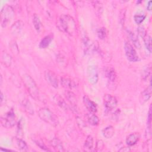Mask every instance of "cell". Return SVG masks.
Here are the masks:
<instances>
[{
  "instance_id": "obj_1",
  "label": "cell",
  "mask_w": 152,
  "mask_h": 152,
  "mask_svg": "<svg viewBox=\"0 0 152 152\" xmlns=\"http://www.w3.org/2000/svg\"><path fill=\"white\" fill-rule=\"evenodd\" d=\"M58 26L61 30L70 35H72L75 30V21L69 15L64 14L61 15Z\"/></svg>"
},
{
  "instance_id": "obj_2",
  "label": "cell",
  "mask_w": 152,
  "mask_h": 152,
  "mask_svg": "<svg viewBox=\"0 0 152 152\" xmlns=\"http://www.w3.org/2000/svg\"><path fill=\"white\" fill-rule=\"evenodd\" d=\"M22 81L30 96L33 99L37 100L39 97V91L33 78L28 74H25L22 76Z\"/></svg>"
},
{
  "instance_id": "obj_3",
  "label": "cell",
  "mask_w": 152,
  "mask_h": 152,
  "mask_svg": "<svg viewBox=\"0 0 152 152\" xmlns=\"http://www.w3.org/2000/svg\"><path fill=\"white\" fill-rule=\"evenodd\" d=\"M38 116L42 121L52 126H56L58 125V117L47 107L40 108L38 111Z\"/></svg>"
},
{
  "instance_id": "obj_4",
  "label": "cell",
  "mask_w": 152,
  "mask_h": 152,
  "mask_svg": "<svg viewBox=\"0 0 152 152\" xmlns=\"http://www.w3.org/2000/svg\"><path fill=\"white\" fill-rule=\"evenodd\" d=\"M14 16L12 7L9 5H4L1 11V24L2 27H5Z\"/></svg>"
},
{
  "instance_id": "obj_5",
  "label": "cell",
  "mask_w": 152,
  "mask_h": 152,
  "mask_svg": "<svg viewBox=\"0 0 152 152\" xmlns=\"http://www.w3.org/2000/svg\"><path fill=\"white\" fill-rule=\"evenodd\" d=\"M105 75L107 78V86L112 90L116 89L118 85V77L115 69L107 67L105 70Z\"/></svg>"
},
{
  "instance_id": "obj_6",
  "label": "cell",
  "mask_w": 152,
  "mask_h": 152,
  "mask_svg": "<svg viewBox=\"0 0 152 152\" xmlns=\"http://www.w3.org/2000/svg\"><path fill=\"white\" fill-rule=\"evenodd\" d=\"M1 122L2 125L7 128H11L15 124V115L13 109H11L1 116Z\"/></svg>"
},
{
  "instance_id": "obj_7",
  "label": "cell",
  "mask_w": 152,
  "mask_h": 152,
  "mask_svg": "<svg viewBox=\"0 0 152 152\" xmlns=\"http://www.w3.org/2000/svg\"><path fill=\"white\" fill-rule=\"evenodd\" d=\"M124 49L126 58L128 61L130 62H136L139 60V57L134 48L131 43L125 42L124 44Z\"/></svg>"
},
{
  "instance_id": "obj_8",
  "label": "cell",
  "mask_w": 152,
  "mask_h": 152,
  "mask_svg": "<svg viewBox=\"0 0 152 152\" xmlns=\"http://www.w3.org/2000/svg\"><path fill=\"white\" fill-rule=\"evenodd\" d=\"M87 78L89 83L94 84L97 83L99 79L97 68L94 65H90L87 69Z\"/></svg>"
},
{
  "instance_id": "obj_9",
  "label": "cell",
  "mask_w": 152,
  "mask_h": 152,
  "mask_svg": "<svg viewBox=\"0 0 152 152\" xmlns=\"http://www.w3.org/2000/svg\"><path fill=\"white\" fill-rule=\"evenodd\" d=\"M103 104L106 110L110 111L116 107L118 101L115 97L111 94H106L103 98Z\"/></svg>"
},
{
  "instance_id": "obj_10",
  "label": "cell",
  "mask_w": 152,
  "mask_h": 152,
  "mask_svg": "<svg viewBox=\"0 0 152 152\" xmlns=\"http://www.w3.org/2000/svg\"><path fill=\"white\" fill-rule=\"evenodd\" d=\"M45 78L46 80L54 88L58 87V80L56 74L52 71H46L45 72Z\"/></svg>"
},
{
  "instance_id": "obj_11",
  "label": "cell",
  "mask_w": 152,
  "mask_h": 152,
  "mask_svg": "<svg viewBox=\"0 0 152 152\" xmlns=\"http://www.w3.org/2000/svg\"><path fill=\"white\" fill-rule=\"evenodd\" d=\"M151 96V84L145 89H144L140 94V102L143 104L146 103L150 99Z\"/></svg>"
},
{
  "instance_id": "obj_12",
  "label": "cell",
  "mask_w": 152,
  "mask_h": 152,
  "mask_svg": "<svg viewBox=\"0 0 152 152\" xmlns=\"http://www.w3.org/2000/svg\"><path fill=\"white\" fill-rule=\"evenodd\" d=\"M83 103L84 104V106L90 112L95 113L97 112V107L95 102L92 101L90 99H89L87 96H86L83 97Z\"/></svg>"
},
{
  "instance_id": "obj_13",
  "label": "cell",
  "mask_w": 152,
  "mask_h": 152,
  "mask_svg": "<svg viewBox=\"0 0 152 152\" xmlns=\"http://www.w3.org/2000/svg\"><path fill=\"white\" fill-rule=\"evenodd\" d=\"M140 138V135L138 132L129 134L126 138V143L128 145L131 146L135 144Z\"/></svg>"
},
{
  "instance_id": "obj_14",
  "label": "cell",
  "mask_w": 152,
  "mask_h": 152,
  "mask_svg": "<svg viewBox=\"0 0 152 152\" xmlns=\"http://www.w3.org/2000/svg\"><path fill=\"white\" fill-rule=\"evenodd\" d=\"M61 83L64 87L68 89H72L76 86L74 81L67 77H62L61 78Z\"/></svg>"
},
{
  "instance_id": "obj_15",
  "label": "cell",
  "mask_w": 152,
  "mask_h": 152,
  "mask_svg": "<svg viewBox=\"0 0 152 152\" xmlns=\"http://www.w3.org/2000/svg\"><path fill=\"white\" fill-rule=\"evenodd\" d=\"M51 145L54 148V150L56 151H64V148L61 141L56 138H53L51 141Z\"/></svg>"
},
{
  "instance_id": "obj_16",
  "label": "cell",
  "mask_w": 152,
  "mask_h": 152,
  "mask_svg": "<svg viewBox=\"0 0 152 152\" xmlns=\"http://www.w3.org/2000/svg\"><path fill=\"white\" fill-rule=\"evenodd\" d=\"M23 27V23L21 20L16 21L11 26V31L13 34H18L22 30Z\"/></svg>"
},
{
  "instance_id": "obj_17",
  "label": "cell",
  "mask_w": 152,
  "mask_h": 152,
  "mask_svg": "<svg viewBox=\"0 0 152 152\" xmlns=\"http://www.w3.org/2000/svg\"><path fill=\"white\" fill-rule=\"evenodd\" d=\"M53 39V36L52 34H49L45 36L40 41L39 43V48L40 49H45L50 45Z\"/></svg>"
},
{
  "instance_id": "obj_18",
  "label": "cell",
  "mask_w": 152,
  "mask_h": 152,
  "mask_svg": "<svg viewBox=\"0 0 152 152\" xmlns=\"http://www.w3.org/2000/svg\"><path fill=\"white\" fill-rule=\"evenodd\" d=\"M53 100L62 109L64 110H66L68 109V106L66 103V102L64 101V100L59 95L56 94L53 97Z\"/></svg>"
},
{
  "instance_id": "obj_19",
  "label": "cell",
  "mask_w": 152,
  "mask_h": 152,
  "mask_svg": "<svg viewBox=\"0 0 152 152\" xmlns=\"http://www.w3.org/2000/svg\"><path fill=\"white\" fill-rule=\"evenodd\" d=\"M93 147V138L91 135H88L84 144V151H90Z\"/></svg>"
},
{
  "instance_id": "obj_20",
  "label": "cell",
  "mask_w": 152,
  "mask_h": 152,
  "mask_svg": "<svg viewBox=\"0 0 152 152\" xmlns=\"http://www.w3.org/2000/svg\"><path fill=\"white\" fill-rule=\"evenodd\" d=\"M115 134V129L111 125L106 126L103 130V135L106 138H110Z\"/></svg>"
},
{
  "instance_id": "obj_21",
  "label": "cell",
  "mask_w": 152,
  "mask_h": 152,
  "mask_svg": "<svg viewBox=\"0 0 152 152\" xmlns=\"http://www.w3.org/2000/svg\"><path fill=\"white\" fill-rule=\"evenodd\" d=\"M1 59L4 65H5L6 66H10L12 62V58L10 54L5 52H3L1 55Z\"/></svg>"
},
{
  "instance_id": "obj_22",
  "label": "cell",
  "mask_w": 152,
  "mask_h": 152,
  "mask_svg": "<svg viewBox=\"0 0 152 152\" xmlns=\"http://www.w3.org/2000/svg\"><path fill=\"white\" fill-rule=\"evenodd\" d=\"M22 105H23V108L26 113H27L28 114H30V115H33L34 113L33 107L31 103L28 100H27V99L24 100L23 102Z\"/></svg>"
},
{
  "instance_id": "obj_23",
  "label": "cell",
  "mask_w": 152,
  "mask_h": 152,
  "mask_svg": "<svg viewBox=\"0 0 152 152\" xmlns=\"http://www.w3.org/2000/svg\"><path fill=\"white\" fill-rule=\"evenodd\" d=\"M65 96L66 98L67 99L68 101L71 104L72 106H75L77 103V99L75 96V94L73 93V92L67 90L65 92Z\"/></svg>"
},
{
  "instance_id": "obj_24",
  "label": "cell",
  "mask_w": 152,
  "mask_h": 152,
  "mask_svg": "<svg viewBox=\"0 0 152 152\" xmlns=\"http://www.w3.org/2000/svg\"><path fill=\"white\" fill-rule=\"evenodd\" d=\"M33 26L34 27L35 30L39 33L41 30V27H42V23L41 21L40 20V18L39 17V16L37 14H34L33 15Z\"/></svg>"
},
{
  "instance_id": "obj_25",
  "label": "cell",
  "mask_w": 152,
  "mask_h": 152,
  "mask_svg": "<svg viewBox=\"0 0 152 152\" xmlns=\"http://www.w3.org/2000/svg\"><path fill=\"white\" fill-rule=\"evenodd\" d=\"M128 33L129 37L130 38L131 40L132 41V42L133 43L134 46L136 47L137 48L140 49L141 47V45H140V42H139V40H138L137 36L133 32H132L131 31H128Z\"/></svg>"
},
{
  "instance_id": "obj_26",
  "label": "cell",
  "mask_w": 152,
  "mask_h": 152,
  "mask_svg": "<svg viewBox=\"0 0 152 152\" xmlns=\"http://www.w3.org/2000/svg\"><path fill=\"white\" fill-rule=\"evenodd\" d=\"M151 64H148L147 66H145L144 68V69L142 71V74H141L142 78L144 80H146L148 78V77L150 76V75L151 74Z\"/></svg>"
},
{
  "instance_id": "obj_27",
  "label": "cell",
  "mask_w": 152,
  "mask_h": 152,
  "mask_svg": "<svg viewBox=\"0 0 152 152\" xmlns=\"http://www.w3.org/2000/svg\"><path fill=\"white\" fill-rule=\"evenodd\" d=\"M87 120H88V122H89V124L93 126L97 125L99 123V118L94 114L90 113L89 115H88Z\"/></svg>"
},
{
  "instance_id": "obj_28",
  "label": "cell",
  "mask_w": 152,
  "mask_h": 152,
  "mask_svg": "<svg viewBox=\"0 0 152 152\" xmlns=\"http://www.w3.org/2000/svg\"><path fill=\"white\" fill-rule=\"evenodd\" d=\"M144 44L145 46L147 48V49L149 51V52H151V38L150 37V35L148 34H146L144 37Z\"/></svg>"
},
{
  "instance_id": "obj_29",
  "label": "cell",
  "mask_w": 152,
  "mask_h": 152,
  "mask_svg": "<svg viewBox=\"0 0 152 152\" xmlns=\"http://www.w3.org/2000/svg\"><path fill=\"white\" fill-rule=\"evenodd\" d=\"M17 145L18 148L23 151H27L28 147L26 142L20 138H17L16 140Z\"/></svg>"
},
{
  "instance_id": "obj_30",
  "label": "cell",
  "mask_w": 152,
  "mask_h": 152,
  "mask_svg": "<svg viewBox=\"0 0 152 152\" xmlns=\"http://www.w3.org/2000/svg\"><path fill=\"white\" fill-rule=\"evenodd\" d=\"M97 34L98 37L100 39H104L105 37H106V34H107V31H106V29L104 27H100L97 29Z\"/></svg>"
},
{
  "instance_id": "obj_31",
  "label": "cell",
  "mask_w": 152,
  "mask_h": 152,
  "mask_svg": "<svg viewBox=\"0 0 152 152\" xmlns=\"http://www.w3.org/2000/svg\"><path fill=\"white\" fill-rule=\"evenodd\" d=\"M146 17V15L144 14H136L134 16V19L135 22L138 24H141L145 18Z\"/></svg>"
},
{
  "instance_id": "obj_32",
  "label": "cell",
  "mask_w": 152,
  "mask_h": 152,
  "mask_svg": "<svg viewBox=\"0 0 152 152\" xmlns=\"http://www.w3.org/2000/svg\"><path fill=\"white\" fill-rule=\"evenodd\" d=\"M35 143L37 144V146H39L41 149L45 150V151H50L48 147H46V146L45 145V144L40 140H34Z\"/></svg>"
},
{
  "instance_id": "obj_33",
  "label": "cell",
  "mask_w": 152,
  "mask_h": 152,
  "mask_svg": "<svg viewBox=\"0 0 152 152\" xmlns=\"http://www.w3.org/2000/svg\"><path fill=\"white\" fill-rule=\"evenodd\" d=\"M137 32H138V34L141 37H142V38L147 34L146 31H145V30L144 29V27H142V26H139V27L137 28Z\"/></svg>"
},
{
  "instance_id": "obj_34",
  "label": "cell",
  "mask_w": 152,
  "mask_h": 152,
  "mask_svg": "<svg viewBox=\"0 0 152 152\" xmlns=\"http://www.w3.org/2000/svg\"><path fill=\"white\" fill-rule=\"evenodd\" d=\"M93 5L94 7V8L98 11L99 12H100V11H102V4L99 1H94L93 2Z\"/></svg>"
},
{
  "instance_id": "obj_35",
  "label": "cell",
  "mask_w": 152,
  "mask_h": 152,
  "mask_svg": "<svg viewBox=\"0 0 152 152\" xmlns=\"http://www.w3.org/2000/svg\"><path fill=\"white\" fill-rule=\"evenodd\" d=\"M104 147V143L103 141L101 140H99L97 141L96 144V151H101Z\"/></svg>"
},
{
  "instance_id": "obj_36",
  "label": "cell",
  "mask_w": 152,
  "mask_h": 152,
  "mask_svg": "<svg viewBox=\"0 0 152 152\" xmlns=\"http://www.w3.org/2000/svg\"><path fill=\"white\" fill-rule=\"evenodd\" d=\"M151 3H152L151 1H149L148 2V3H147V9L148 11H150V10H151V7H152Z\"/></svg>"
},
{
  "instance_id": "obj_37",
  "label": "cell",
  "mask_w": 152,
  "mask_h": 152,
  "mask_svg": "<svg viewBox=\"0 0 152 152\" xmlns=\"http://www.w3.org/2000/svg\"><path fill=\"white\" fill-rule=\"evenodd\" d=\"M4 100V96L2 92H1V104H2Z\"/></svg>"
},
{
  "instance_id": "obj_38",
  "label": "cell",
  "mask_w": 152,
  "mask_h": 152,
  "mask_svg": "<svg viewBox=\"0 0 152 152\" xmlns=\"http://www.w3.org/2000/svg\"><path fill=\"white\" fill-rule=\"evenodd\" d=\"M126 147H123L122 149H120L119 151H129L130 150H129V148H127V149H126Z\"/></svg>"
},
{
  "instance_id": "obj_39",
  "label": "cell",
  "mask_w": 152,
  "mask_h": 152,
  "mask_svg": "<svg viewBox=\"0 0 152 152\" xmlns=\"http://www.w3.org/2000/svg\"><path fill=\"white\" fill-rule=\"evenodd\" d=\"M2 75H1V84H2Z\"/></svg>"
}]
</instances>
